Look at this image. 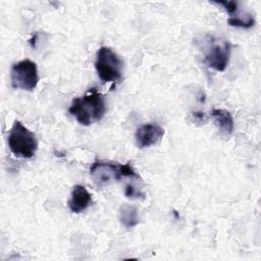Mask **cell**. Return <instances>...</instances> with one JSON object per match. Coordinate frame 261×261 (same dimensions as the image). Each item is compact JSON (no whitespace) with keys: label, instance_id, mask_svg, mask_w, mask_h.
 <instances>
[{"label":"cell","instance_id":"3957f363","mask_svg":"<svg viewBox=\"0 0 261 261\" xmlns=\"http://www.w3.org/2000/svg\"><path fill=\"white\" fill-rule=\"evenodd\" d=\"M7 142L12 154L19 158H32L38 150L36 135L19 120H14L9 130Z\"/></svg>","mask_w":261,"mask_h":261},{"label":"cell","instance_id":"6da1fadb","mask_svg":"<svg viewBox=\"0 0 261 261\" xmlns=\"http://www.w3.org/2000/svg\"><path fill=\"white\" fill-rule=\"evenodd\" d=\"M68 112L80 124L89 126L103 118L106 112L105 99L95 88L90 89L84 96L71 101Z\"/></svg>","mask_w":261,"mask_h":261},{"label":"cell","instance_id":"8fae6325","mask_svg":"<svg viewBox=\"0 0 261 261\" xmlns=\"http://www.w3.org/2000/svg\"><path fill=\"white\" fill-rule=\"evenodd\" d=\"M227 23L231 27L250 29L255 24V18L251 13H239L227 19Z\"/></svg>","mask_w":261,"mask_h":261},{"label":"cell","instance_id":"9c48e42d","mask_svg":"<svg viewBox=\"0 0 261 261\" xmlns=\"http://www.w3.org/2000/svg\"><path fill=\"white\" fill-rule=\"evenodd\" d=\"M211 116L222 134L230 135L233 132L234 122L230 112L225 109L216 108L211 111Z\"/></svg>","mask_w":261,"mask_h":261},{"label":"cell","instance_id":"52a82bcc","mask_svg":"<svg viewBox=\"0 0 261 261\" xmlns=\"http://www.w3.org/2000/svg\"><path fill=\"white\" fill-rule=\"evenodd\" d=\"M164 135V129L157 123H145L139 126L135 134L138 148H148L157 144Z\"/></svg>","mask_w":261,"mask_h":261},{"label":"cell","instance_id":"7a4b0ae2","mask_svg":"<svg viewBox=\"0 0 261 261\" xmlns=\"http://www.w3.org/2000/svg\"><path fill=\"white\" fill-rule=\"evenodd\" d=\"M90 174L98 187L107 186L113 180H119L124 177L141 179L128 162L124 164H117L114 162L97 160L91 165Z\"/></svg>","mask_w":261,"mask_h":261},{"label":"cell","instance_id":"5b68a950","mask_svg":"<svg viewBox=\"0 0 261 261\" xmlns=\"http://www.w3.org/2000/svg\"><path fill=\"white\" fill-rule=\"evenodd\" d=\"M11 86L14 89L33 91L39 82V73L36 62L23 59L12 64L10 68Z\"/></svg>","mask_w":261,"mask_h":261},{"label":"cell","instance_id":"ba28073f","mask_svg":"<svg viewBox=\"0 0 261 261\" xmlns=\"http://www.w3.org/2000/svg\"><path fill=\"white\" fill-rule=\"evenodd\" d=\"M91 203L92 195L88 192V190L82 185L74 186L67 201L69 210L72 213L77 214L86 210L91 205Z\"/></svg>","mask_w":261,"mask_h":261},{"label":"cell","instance_id":"277c9868","mask_svg":"<svg viewBox=\"0 0 261 261\" xmlns=\"http://www.w3.org/2000/svg\"><path fill=\"white\" fill-rule=\"evenodd\" d=\"M95 68L101 82L114 83L122 76L123 61L111 48L102 46L96 55Z\"/></svg>","mask_w":261,"mask_h":261},{"label":"cell","instance_id":"8992f818","mask_svg":"<svg viewBox=\"0 0 261 261\" xmlns=\"http://www.w3.org/2000/svg\"><path fill=\"white\" fill-rule=\"evenodd\" d=\"M231 45L226 40L212 41V45L208 48L204 61L212 69L216 71H224L229 63Z\"/></svg>","mask_w":261,"mask_h":261},{"label":"cell","instance_id":"5bb4252c","mask_svg":"<svg viewBox=\"0 0 261 261\" xmlns=\"http://www.w3.org/2000/svg\"><path fill=\"white\" fill-rule=\"evenodd\" d=\"M192 115H193V117H194L196 122L203 123V122L206 121V115L203 112H193Z\"/></svg>","mask_w":261,"mask_h":261},{"label":"cell","instance_id":"4fadbf2b","mask_svg":"<svg viewBox=\"0 0 261 261\" xmlns=\"http://www.w3.org/2000/svg\"><path fill=\"white\" fill-rule=\"evenodd\" d=\"M214 3L223 6L224 9L226 10V12L231 14V16L238 11L239 3L237 1H233V0H231V1H216Z\"/></svg>","mask_w":261,"mask_h":261},{"label":"cell","instance_id":"7c38bea8","mask_svg":"<svg viewBox=\"0 0 261 261\" xmlns=\"http://www.w3.org/2000/svg\"><path fill=\"white\" fill-rule=\"evenodd\" d=\"M124 196L128 199H145V193L134 184H127L125 186Z\"/></svg>","mask_w":261,"mask_h":261},{"label":"cell","instance_id":"30bf717a","mask_svg":"<svg viewBox=\"0 0 261 261\" xmlns=\"http://www.w3.org/2000/svg\"><path fill=\"white\" fill-rule=\"evenodd\" d=\"M118 214L119 220L125 228H132L136 226L140 221L138 210L133 205L123 204L122 206H120Z\"/></svg>","mask_w":261,"mask_h":261}]
</instances>
